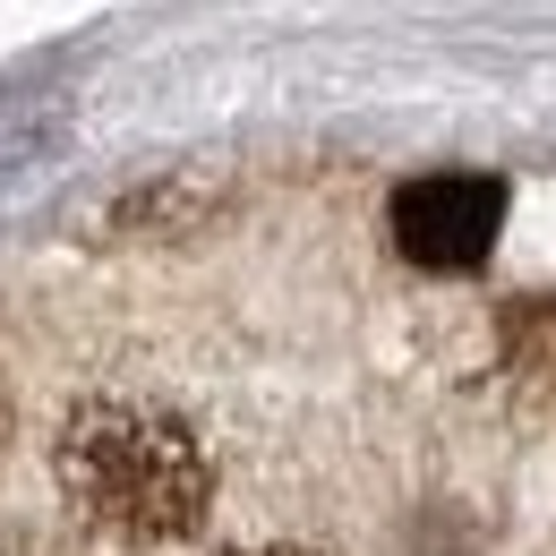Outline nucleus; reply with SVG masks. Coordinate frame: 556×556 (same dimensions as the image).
Wrapping results in <instances>:
<instances>
[{"mask_svg": "<svg viewBox=\"0 0 556 556\" xmlns=\"http://www.w3.org/2000/svg\"><path fill=\"white\" fill-rule=\"evenodd\" d=\"M386 231H394V249L412 266L463 275V266H480L488 249H496V231H505V180L496 172H419V180L394 189Z\"/></svg>", "mask_w": 556, "mask_h": 556, "instance_id": "obj_2", "label": "nucleus"}, {"mask_svg": "<svg viewBox=\"0 0 556 556\" xmlns=\"http://www.w3.org/2000/svg\"><path fill=\"white\" fill-rule=\"evenodd\" d=\"M61 496L86 531L121 540V548H172L206 522L214 505V463L206 437L180 412L146 403V394H94L61 419L52 445Z\"/></svg>", "mask_w": 556, "mask_h": 556, "instance_id": "obj_1", "label": "nucleus"}, {"mask_svg": "<svg viewBox=\"0 0 556 556\" xmlns=\"http://www.w3.org/2000/svg\"><path fill=\"white\" fill-rule=\"evenodd\" d=\"M0 437H9V403H0Z\"/></svg>", "mask_w": 556, "mask_h": 556, "instance_id": "obj_5", "label": "nucleus"}, {"mask_svg": "<svg viewBox=\"0 0 556 556\" xmlns=\"http://www.w3.org/2000/svg\"><path fill=\"white\" fill-rule=\"evenodd\" d=\"M223 556H308V548H223Z\"/></svg>", "mask_w": 556, "mask_h": 556, "instance_id": "obj_4", "label": "nucleus"}, {"mask_svg": "<svg viewBox=\"0 0 556 556\" xmlns=\"http://www.w3.org/2000/svg\"><path fill=\"white\" fill-rule=\"evenodd\" d=\"M496 359L531 403H556V300H514L496 317Z\"/></svg>", "mask_w": 556, "mask_h": 556, "instance_id": "obj_3", "label": "nucleus"}]
</instances>
